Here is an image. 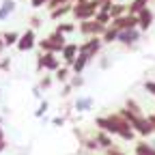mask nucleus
I'll return each mask as SVG.
<instances>
[{"mask_svg": "<svg viewBox=\"0 0 155 155\" xmlns=\"http://www.w3.org/2000/svg\"><path fill=\"white\" fill-rule=\"evenodd\" d=\"M78 52H80V50H78V43L65 45V48H63V56H65V61H67V63H73V61H75V54H78Z\"/></svg>", "mask_w": 155, "mask_h": 155, "instance_id": "nucleus-7", "label": "nucleus"}, {"mask_svg": "<svg viewBox=\"0 0 155 155\" xmlns=\"http://www.w3.org/2000/svg\"><path fill=\"white\" fill-rule=\"evenodd\" d=\"M67 11H71V9H69V7H61V9H54V11H52V17H61V15H65Z\"/></svg>", "mask_w": 155, "mask_h": 155, "instance_id": "nucleus-13", "label": "nucleus"}, {"mask_svg": "<svg viewBox=\"0 0 155 155\" xmlns=\"http://www.w3.org/2000/svg\"><path fill=\"white\" fill-rule=\"evenodd\" d=\"M5 39H7L5 43H15V39H17V35H15V32H11V35H7Z\"/></svg>", "mask_w": 155, "mask_h": 155, "instance_id": "nucleus-18", "label": "nucleus"}, {"mask_svg": "<svg viewBox=\"0 0 155 155\" xmlns=\"http://www.w3.org/2000/svg\"><path fill=\"white\" fill-rule=\"evenodd\" d=\"M153 147H155V142H153Z\"/></svg>", "mask_w": 155, "mask_h": 155, "instance_id": "nucleus-24", "label": "nucleus"}, {"mask_svg": "<svg viewBox=\"0 0 155 155\" xmlns=\"http://www.w3.org/2000/svg\"><path fill=\"white\" fill-rule=\"evenodd\" d=\"M147 2H149V0H134V2L129 5V15H136V17H138V13H140L142 9H147Z\"/></svg>", "mask_w": 155, "mask_h": 155, "instance_id": "nucleus-11", "label": "nucleus"}, {"mask_svg": "<svg viewBox=\"0 0 155 155\" xmlns=\"http://www.w3.org/2000/svg\"><path fill=\"white\" fill-rule=\"evenodd\" d=\"M93 138H95V142H97V147H99V149H106V151H108V149H112V138H110L108 134L97 131Z\"/></svg>", "mask_w": 155, "mask_h": 155, "instance_id": "nucleus-4", "label": "nucleus"}, {"mask_svg": "<svg viewBox=\"0 0 155 155\" xmlns=\"http://www.w3.org/2000/svg\"><path fill=\"white\" fill-rule=\"evenodd\" d=\"M63 123H65L63 116H56V119H54V125H63Z\"/></svg>", "mask_w": 155, "mask_h": 155, "instance_id": "nucleus-19", "label": "nucleus"}, {"mask_svg": "<svg viewBox=\"0 0 155 155\" xmlns=\"http://www.w3.org/2000/svg\"><path fill=\"white\" fill-rule=\"evenodd\" d=\"M88 61H91V56H88V54H80V52H78L75 61L71 63V65H73V71H75V73H80V71L86 67V63H88Z\"/></svg>", "mask_w": 155, "mask_h": 155, "instance_id": "nucleus-5", "label": "nucleus"}, {"mask_svg": "<svg viewBox=\"0 0 155 155\" xmlns=\"http://www.w3.org/2000/svg\"><path fill=\"white\" fill-rule=\"evenodd\" d=\"M144 88H147L149 93H153V95H155V82H151V80H149V82H144Z\"/></svg>", "mask_w": 155, "mask_h": 155, "instance_id": "nucleus-16", "label": "nucleus"}, {"mask_svg": "<svg viewBox=\"0 0 155 155\" xmlns=\"http://www.w3.org/2000/svg\"><path fill=\"white\" fill-rule=\"evenodd\" d=\"M138 37H140V30H138V28H127V30H119L116 41L129 45V43H134V41H138Z\"/></svg>", "mask_w": 155, "mask_h": 155, "instance_id": "nucleus-1", "label": "nucleus"}, {"mask_svg": "<svg viewBox=\"0 0 155 155\" xmlns=\"http://www.w3.org/2000/svg\"><path fill=\"white\" fill-rule=\"evenodd\" d=\"M84 84V78H73L71 80V86H82Z\"/></svg>", "mask_w": 155, "mask_h": 155, "instance_id": "nucleus-17", "label": "nucleus"}, {"mask_svg": "<svg viewBox=\"0 0 155 155\" xmlns=\"http://www.w3.org/2000/svg\"><path fill=\"white\" fill-rule=\"evenodd\" d=\"M151 24H153V11L147 7L138 13V26H140V30H147Z\"/></svg>", "mask_w": 155, "mask_h": 155, "instance_id": "nucleus-2", "label": "nucleus"}, {"mask_svg": "<svg viewBox=\"0 0 155 155\" xmlns=\"http://www.w3.org/2000/svg\"><path fill=\"white\" fill-rule=\"evenodd\" d=\"M95 9H97V5L95 2H88V5L75 7L73 13H75V17H88V15H95Z\"/></svg>", "mask_w": 155, "mask_h": 155, "instance_id": "nucleus-3", "label": "nucleus"}, {"mask_svg": "<svg viewBox=\"0 0 155 155\" xmlns=\"http://www.w3.org/2000/svg\"><path fill=\"white\" fill-rule=\"evenodd\" d=\"M0 151H5V142L2 140H0Z\"/></svg>", "mask_w": 155, "mask_h": 155, "instance_id": "nucleus-23", "label": "nucleus"}, {"mask_svg": "<svg viewBox=\"0 0 155 155\" xmlns=\"http://www.w3.org/2000/svg\"><path fill=\"white\" fill-rule=\"evenodd\" d=\"M32 43H35V35H32V30H28L26 35L19 37L17 48H19V50H30V48H32Z\"/></svg>", "mask_w": 155, "mask_h": 155, "instance_id": "nucleus-6", "label": "nucleus"}, {"mask_svg": "<svg viewBox=\"0 0 155 155\" xmlns=\"http://www.w3.org/2000/svg\"><path fill=\"white\" fill-rule=\"evenodd\" d=\"M91 106H93V99H91V97H78V99H75V110H78V112H86Z\"/></svg>", "mask_w": 155, "mask_h": 155, "instance_id": "nucleus-9", "label": "nucleus"}, {"mask_svg": "<svg viewBox=\"0 0 155 155\" xmlns=\"http://www.w3.org/2000/svg\"><path fill=\"white\" fill-rule=\"evenodd\" d=\"M45 110H48V101H43L41 106H39V110H37L35 114H37V116H43V114H45Z\"/></svg>", "mask_w": 155, "mask_h": 155, "instance_id": "nucleus-15", "label": "nucleus"}, {"mask_svg": "<svg viewBox=\"0 0 155 155\" xmlns=\"http://www.w3.org/2000/svg\"><path fill=\"white\" fill-rule=\"evenodd\" d=\"M50 84H52V80H50V78H45V80H43V82H41V86H43V88H48V86H50Z\"/></svg>", "mask_w": 155, "mask_h": 155, "instance_id": "nucleus-21", "label": "nucleus"}, {"mask_svg": "<svg viewBox=\"0 0 155 155\" xmlns=\"http://www.w3.org/2000/svg\"><path fill=\"white\" fill-rule=\"evenodd\" d=\"M56 78H58L61 82H65V80H67V69H58V71H56Z\"/></svg>", "mask_w": 155, "mask_h": 155, "instance_id": "nucleus-14", "label": "nucleus"}, {"mask_svg": "<svg viewBox=\"0 0 155 155\" xmlns=\"http://www.w3.org/2000/svg\"><path fill=\"white\" fill-rule=\"evenodd\" d=\"M39 67H48V69H56V67H58V61L54 58V54H45V56H41V61H39Z\"/></svg>", "mask_w": 155, "mask_h": 155, "instance_id": "nucleus-8", "label": "nucleus"}, {"mask_svg": "<svg viewBox=\"0 0 155 155\" xmlns=\"http://www.w3.org/2000/svg\"><path fill=\"white\" fill-rule=\"evenodd\" d=\"M136 155H155V147L147 142H138L136 144Z\"/></svg>", "mask_w": 155, "mask_h": 155, "instance_id": "nucleus-10", "label": "nucleus"}, {"mask_svg": "<svg viewBox=\"0 0 155 155\" xmlns=\"http://www.w3.org/2000/svg\"><path fill=\"white\" fill-rule=\"evenodd\" d=\"M149 123H151V127H153V131H155V114L149 116Z\"/></svg>", "mask_w": 155, "mask_h": 155, "instance_id": "nucleus-20", "label": "nucleus"}, {"mask_svg": "<svg viewBox=\"0 0 155 155\" xmlns=\"http://www.w3.org/2000/svg\"><path fill=\"white\" fill-rule=\"evenodd\" d=\"M43 2H45V0H32V5H35V7H39V5H43Z\"/></svg>", "mask_w": 155, "mask_h": 155, "instance_id": "nucleus-22", "label": "nucleus"}, {"mask_svg": "<svg viewBox=\"0 0 155 155\" xmlns=\"http://www.w3.org/2000/svg\"><path fill=\"white\" fill-rule=\"evenodd\" d=\"M13 7H15V5H13V0H7V2L2 5V9H0V19H2L7 13H11V11H13Z\"/></svg>", "mask_w": 155, "mask_h": 155, "instance_id": "nucleus-12", "label": "nucleus"}]
</instances>
